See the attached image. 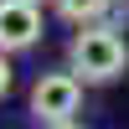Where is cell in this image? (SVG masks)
<instances>
[{
  "mask_svg": "<svg viewBox=\"0 0 129 129\" xmlns=\"http://www.w3.org/2000/svg\"><path fill=\"white\" fill-rule=\"evenodd\" d=\"M67 67L83 83H119L129 72V41L119 36V26L93 21V26H83L67 41Z\"/></svg>",
  "mask_w": 129,
  "mask_h": 129,
  "instance_id": "1",
  "label": "cell"
},
{
  "mask_svg": "<svg viewBox=\"0 0 129 129\" xmlns=\"http://www.w3.org/2000/svg\"><path fill=\"white\" fill-rule=\"evenodd\" d=\"M10 83H16V72H10V52H0V98L10 93Z\"/></svg>",
  "mask_w": 129,
  "mask_h": 129,
  "instance_id": "5",
  "label": "cell"
},
{
  "mask_svg": "<svg viewBox=\"0 0 129 129\" xmlns=\"http://www.w3.org/2000/svg\"><path fill=\"white\" fill-rule=\"evenodd\" d=\"M83 109V78L78 72H41L31 83V119L57 129V124H72V114Z\"/></svg>",
  "mask_w": 129,
  "mask_h": 129,
  "instance_id": "2",
  "label": "cell"
},
{
  "mask_svg": "<svg viewBox=\"0 0 129 129\" xmlns=\"http://www.w3.org/2000/svg\"><path fill=\"white\" fill-rule=\"evenodd\" d=\"M57 129H78V124H57Z\"/></svg>",
  "mask_w": 129,
  "mask_h": 129,
  "instance_id": "6",
  "label": "cell"
},
{
  "mask_svg": "<svg viewBox=\"0 0 129 129\" xmlns=\"http://www.w3.org/2000/svg\"><path fill=\"white\" fill-rule=\"evenodd\" d=\"M109 5H114V0H57V10L72 21V26H93V21H103Z\"/></svg>",
  "mask_w": 129,
  "mask_h": 129,
  "instance_id": "4",
  "label": "cell"
},
{
  "mask_svg": "<svg viewBox=\"0 0 129 129\" xmlns=\"http://www.w3.org/2000/svg\"><path fill=\"white\" fill-rule=\"evenodd\" d=\"M41 41V5L36 0H0V52H26Z\"/></svg>",
  "mask_w": 129,
  "mask_h": 129,
  "instance_id": "3",
  "label": "cell"
}]
</instances>
